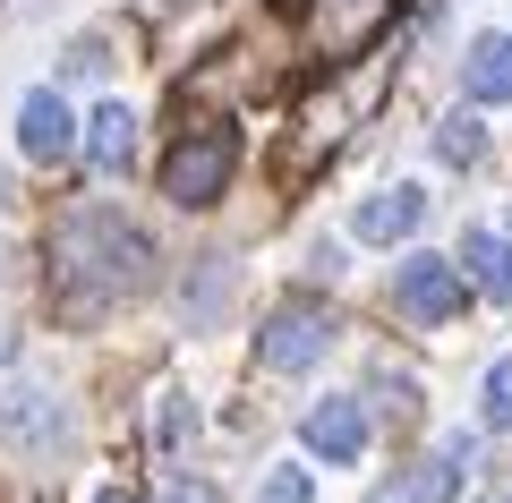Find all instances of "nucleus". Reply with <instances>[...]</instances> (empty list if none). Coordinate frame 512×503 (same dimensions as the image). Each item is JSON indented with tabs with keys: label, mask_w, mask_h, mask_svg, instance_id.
I'll use <instances>...</instances> for the list:
<instances>
[{
	"label": "nucleus",
	"mask_w": 512,
	"mask_h": 503,
	"mask_svg": "<svg viewBox=\"0 0 512 503\" xmlns=\"http://www.w3.org/2000/svg\"><path fill=\"white\" fill-rule=\"evenodd\" d=\"M86 162L103 171V180H120L128 162H137V111H128V103H103L86 120Z\"/></svg>",
	"instance_id": "nucleus-10"
},
{
	"label": "nucleus",
	"mask_w": 512,
	"mask_h": 503,
	"mask_svg": "<svg viewBox=\"0 0 512 503\" xmlns=\"http://www.w3.org/2000/svg\"><path fill=\"white\" fill-rule=\"evenodd\" d=\"M419 222H427V197H419V188H376V197L359 205V222H350V231L376 239V248H393V239H410Z\"/></svg>",
	"instance_id": "nucleus-9"
},
{
	"label": "nucleus",
	"mask_w": 512,
	"mask_h": 503,
	"mask_svg": "<svg viewBox=\"0 0 512 503\" xmlns=\"http://www.w3.org/2000/svg\"><path fill=\"white\" fill-rule=\"evenodd\" d=\"M376 503H410V495H402V486H393V495H376Z\"/></svg>",
	"instance_id": "nucleus-19"
},
{
	"label": "nucleus",
	"mask_w": 512,
	"mask_h": 503,
	"mask_svg": "<svg viewBox=\"0 0 512 503\" xmlns=\"http://www.w3.org/2000/svg\"><path fill=\"white\" fill-rule=\"evenodd\" d=\"M461 94L470 103H512V35H478L461 60Z\"/></svg>",
	"instance_id": "nucleus-11"
},
{
	"label": "nucleus",
	"mask_w": 512,
	"mask_h": 503,
	"mask_svg": "<svg viewBox=\"0 0 512 503\" xmlns=\"http://www.w3.org/2000/svg\"><path fill=\"white\" fill-rule=\"evenodd\" d=\"M325 342H333V316H325V307H308V299H291V307H274V316L256 324V367L299 376V367L325 359Z\"/></svg>",
	"instance_id": "nucleus-4"
},
{
	"label": "nucleus",
	"mask_w": 512,
	"mask_h": 503,
	"mask_svg": "<svg viewBox=\"0 0 512 503\" xmlns=\"http://www.w3.org/2000/svg\"><path fill=\"white\" fill-rule=\"evenodd\" d=\"M231 171H239L231 128H188V137L171 145V162H163V197L171 205H214L222 188H231Z\"/></svg>",
	"instance_id": "nucleus-2"
},
{
	"label": "nucleus",
	"mask_w": 512,
	"mask_h": 503,
	"mask_svg": "<svg viewBox=\"0 0 512 503\" xmlns=\"http://www.w3.org/2000/svg\"><path fill=\"white\" fill-rule=\"evenodd\" d=\"M478 401H487V427L504 435V427H512V359H495V367H487V384H478Z\"/></svg>",
	"instance_id": "nucleus-15"
},
{
	"label": "nucleus",
	"mask_w": 512,
	"mask_h": 503,
	"mask_svg": "<svg viewBox=\"0 0 512 503\" xmlns=\"http://www.w3.org/2000/svg\"><path fill=\"white\" fill-rule=\"evenodd\" d=\"M256 503H316V478H308V469H291V461H282V469H265Z\"/></svg>",
	"instance_id": "nucleus-14"
},
{
	"label": "nucleus",
	"mask_w": 512,
	"mask_h": 503,
	"mask_svg": "<svg viewBox=\"0 0 512 503\" xmlns=\"http://www.w3.org/2000/svg\"><path fill=\"white\" fill-rule=\"evenodd\" d=\"M299 435H308V452H325L333 469H350L367 452V410L359 401H316V410L299 418Z\"/></svg>",
	"instance_id": "nucleus-8"
},
{
	"label": "nucleus",
	"mask_w": 512,
	"mask_h": 503,
	"mask_svg": "<svg viewBox=\"0 0 512 503\" xmlns=\"http://www.w3.org/2000/svg\"><path fill=\"white\" fill-rule=\"evenodd\" d=\"M94 503H137V495H128V486H103V495H94Z\"/></svg>",
	"instance_id": "nucleus-18"
},
{
	"label": "nucleus",
	"mask_w": 512,
	"mask_h": 503,
	"mask_svg": "<svg viewBox=\"0 0 512 503\" xmlns=\"http://www.w3.org/2000/svg\"><path fill=\"white\" fill-rule=\"evenodd\" d=\"M0 205H9V180H0Z\"/></svg>",
	"instance_id": "nucleus-20"
},
{
	"label": "nucleus",
	"mask_w": 512,
	"mask_h": 503,
	"mask_svg": "<svg viewBox=\"0 0 512 503\" xmlns=\"http://www.w3.org/2000/svg\"><path fill=\"white\" fill-rule=\"evenodd\" d=\"M0 435L26 452H52V444H69V410L52 393H35V384H9L0 393Z\"/></svg>",
	"instance_id": "nucleus-5"
},
{
	"label": "nucleus",
	"mask_w": 512,
	"mask_h": 503,
	"mask_svg": "<svg viewBox=\"0 0 512 503\" xmlns=\"http://www.w3.org/2000/svg\"><path fill=\"white\" fill-rule=\"evenodd\" d=\"M470 478H478V435H444V444L419 461V478H402V495L410 503H453Z\"/></svg>",
	"instance_id": "nucleus-7"
},
{
	"label": "nucleus",
	"mask_w": 512,
	"mask_h": 503,
	"mask_svg": "<svg viewBox=\"0 0 512 503\" xmlns=\"http://www.w3.org/2000/svg\"><path fill=\"white\" fill-rule=\"evenodd\" d=\"M436 154H444V162H478V154H487V128H478V120H461V111H453V120L436 128Z\"/></svg>",
	"instance_id": "nucleus-13"
},
{
	"label": "nucleus",
	"mask_w": 512,
	"mask_h": 503,
	"mask_svg": "<svg viewBox=\"0 0 512 503\" xmlns=\"http://www.w3.org/2000/svg\"><path fill=\"white\" fill-rule=\"evenodd\" d=\"M453 265L470 273V282L487 290V299H504V307H512V239H495V231H461Z\"/></svg>",
	"instance_id": "nucleus-12"
},
{
	"label": "nucleus",
	"mask_w": 512,
	"mask_h": 503,
	"mask_svg": "<svg viewBox=\"0 0 512 503\" xmlns=\"http://www.w3.org/2000/svg\"><path fill=\"white\" fill-rule=\"evenodd\" d=\"M163 503H222V495H214L205 478H171V486H163Z\"/></svg>",
	"instance_id": "nucleus-17"
},
{
	"label": "nucleus",
	"mask_w": 512,
	"mask_h": 503,
	"mask_svg": "<svg viewBox=\"0 0 512 503\" xmlns=\"http://www.w3.org/2000/svg\"><path fill=\"white\" fill-rule=\"evenodd\" d=\"M188 427H197V410H188V401H180V393H171V401H163V444H180V435H188Z\"/></svg>",
	"instance_id": "nucleus-16"
},
{
	"label": "nucleus",
	"mask_w": 512,
	"mask_h": 503,
	"mask_svg": "<svg viewBox=\"0 0 512 503\" xmlns=\"http://www.w3.org/2000/svg\"><path fill=\"white\" fill-rule=\"evenodd\" d=\"M52 265L69 282V307H103V299H128V290L146 282L154 248L128 231L120 214H69L52 231Z\"/></svg>",
	"instance_id": "nucleus-1"
},
{
	"label": "nucleus",
	"mask_w": 512,
	"mask_h": 503,
	"mask_svg": "<svg viewBox=\"0 0 512 503\" xmlns=\"http://www.w3.org/2000/svg\"><path fill=\"white\" fill-rule=\"evenodd\" d=\"M461 299H470V273H461L453 256H402V265H393V307H402L410 324H453Z\"/></svg>",
	"instance_id": "nucleus-3"
},
{
	"label": "nucleus",
	"mask_w": 512,
	"mask_h": 503,
	"mask_svg": "<svg viewBox=\"0 0 512 503\" xmlns=\"http://www.w3.org/2000/svg\"><path fill=\"white\" fill-rule=\"evenodd\" d=\"M18 145H26V162H69L77 154V120H69V103L52 86H35L18 103Z\"/></svg>",
	"instance_id": "nucleus-6"
}]
</instances>
